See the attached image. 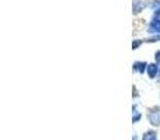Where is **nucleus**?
Returning a JSON list of instances; mask_svg holds the SVG:
<instances>
[{
	"label": "nucleus",
	"mask_w": 160,
	"mask_h": 140,
	"mask_svg": "<svg viewBox=\"0 0 160 140\" xmlns=\"http://www.w3.org/2000/svg\"><path fill=\"white\" fill-rule=\"evenodd\" d=\"M149 121L152 125H155V126H159L160 125V112H153L149 115Z\"/></svg>",
	"instance_id": "1"
},
{
	"label": "nucleus",
	"mask_w": 160,
	"mask_h": 140,
	"mask_svg": "<svg viewBox=\"0 0 160 140\" xmlns=\"http://www.w3.org/2000/svg\"><path fill=\"white\" fill-rule=\"evenodd\" d=\"M158 70H159V67L156 65H149L148 66V74H149L150 79H155V76L158 74Z\"/></svg>",
	"instance_id": "2"
},
{
	"label": "nucleus",
	"mask_w": 160,
	"mask_h": 140,
	"mask_svg": "<svg viewBox=\"0 0 160 140\" xmlns=\"http://www.w3.org/2000/svg\"><path fill=\"white\" fill-rule=\"evenodd\" d=\"M150 32H160V20H155L149 27Z\"/></svg>",
	"instance_id": "3"
},
{
	"label": "nucleus",
	"mask_w": 160,
	"mask_h": 140,
	"mask_svg": "<svg viewBox=\"0 0 160 140\" xmlns=\"http://www.w3.org/2000/svg\"><path fill=\"white\" fill-rule=\"evenodd\" d=\"M158 139V136H156V133L153 132V130H149V132L145 133L143 136V140H156Z\"/></svg>",
	"instance_id": "4"
},
{
	"label": "nucleus",
	"mask_w": 160,
	"mask_h": 140,
	"mask_svg": "<svg viewBox=\"0 0 160 140\" xmlns=\"http://www.w3.org/2000/svg\"><path fill=\"white\" fill-rule=\"evenodd\" d=\"M145 67H146V63H141V62H136V63H133V69H136L138 71H143Z\"/></svg>",
	"instance_id": "5"
},
{
	"label": "nucleus",
	"mask_w": 160,
	"mask_h": 140,
	"mask_svg": "<svg viewBox=\"0 0 160 140\" xmlns=\"http://www.w3.org/2000/svg\"><path fill=\"white\" fill-rule=\"evenodd\" d=\"M142 41H133V45H132V49H136V48H139V45H141Z\"/></svg>",
	"instance_id": "6"
},
{
	"label": "nucleus",
	"mask_w": 160,
	"mask_h": 140,
	"mask_svg": "<svg viewBox=\"0 0 160 140\" xmlns=\"http://www.w3.org/2000/svg\"><path fill=\"white\" fill-rule=\"evenodd\" d=\"M156 60H158V67H159V70H160V51L156 53Z\"/></svg>",
	"instance_id": "7"
},
{
	"label": "nucleus",
	"mask_w": 160,
	"mask_h": 140,
	"mask_svg": "<svg viewBox=\"0 0 160 140\" xmlns=\"http://www.w3.org/2000/svg\"><path fill=\"white\" fill-rule=\"evenodd\" d=\"M139 118H141V116H139V115H136V116H133V122H136V121H139Z\"/></svg>",
	"instance_id": "8"
}]
</instances>
